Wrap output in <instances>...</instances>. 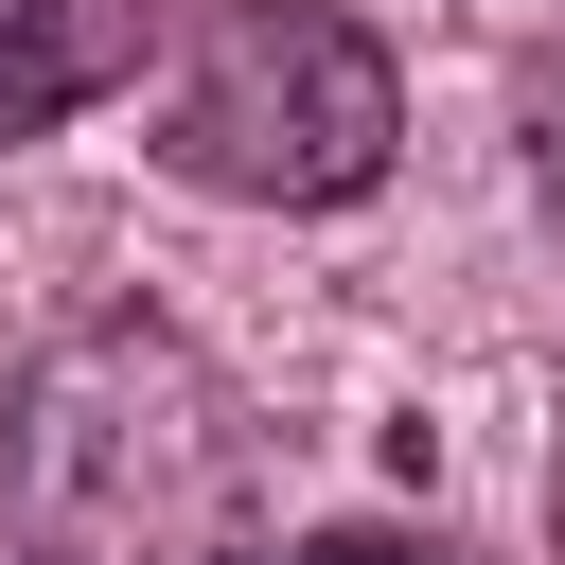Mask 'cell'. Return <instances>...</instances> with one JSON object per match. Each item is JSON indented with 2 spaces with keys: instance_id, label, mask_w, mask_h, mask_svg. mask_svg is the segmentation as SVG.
<instances>
[{
  "instance_id": "5",
  "label": "cell",
  "mask_w": 565,
  "mask_h": 565,
  "mask_svg": "<svg viewBox=\"0 0 565 565\" xmlns=\"http://www.w3.org/2000/svg\"><path fill=\"white\" fill-rule=\"evenodd\" d=\"M530 177H547V212H565V71H547V124H530Z\"/></svg>"
},
{
  "instance_id": "4",
  "label": "cell",
  "mask_w": 565,
  "mask_h": 565,
  "mask_svg": "<svg viewBox=\"0 0 565 565\" xmlns=\"http://www.w3.org/2000/svg\"><path fill=\"white\" fill-rule=\"evenodd\" d=\"M282 565H441V547H406V530H300Z\"/></svg>"
},
{
  "instance_id": "2",
  "label": "cell",
  "mask_w": 565,
  "mask_h": 565,
  "mask_svg": "<svg viewBox=\"0 0 565 565\" xmlns=\"http://www.w3.org/2000/svg\"><path fill=\"white\" fill-rule=\"evenodd\" d=\"M406 159V71L353 0H177L159 177L230 212H353Z\"/></svg>"
},
{
  "instance_id": "3",
  "label": "cell",
  "mask_w": 565,
  "mask_h": 565,
  "mask_svg": "<svg viewBox=\"0 0 565 565\" xmlns=\"http://www.w3.org/2000/svg\"><path fill=\"white\" fill-rule=\"evenodd\" d=\"M141 53H159V0H0V159L141 88Z\"/></svg>"
},
{
  "instance_id": "1",
  "label": "cell",
  "mask_w": 565,
  "mask_h": 565,
  "mask_svg": "<svg viewBox=\"0 0 565 565\" xmlns=\"http://www.w3.org/2000/svg\"><path fill=\"white\" fill-rule=\"evenodd\" d=\"M0 530L35 565H247L265 547V424L194 318L106 300L18 353L0 388Z\"/></svg>"
}]
</instances>
